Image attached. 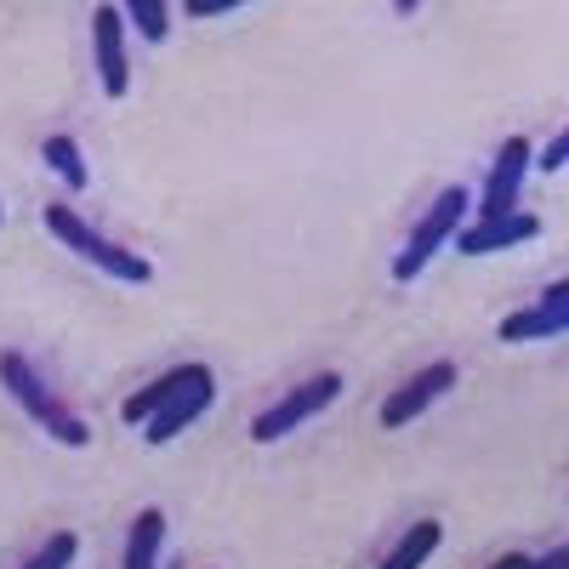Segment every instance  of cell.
I'll list each match as a JSON object with an SVG mask.
<instances>
[{
	"label": "cell",
	"instance_id": "6da1fadb",
	"mask_svg": "<svg viewBox=\"0 0 569 569\" xmlns=\"http://www.w3.org/2000/svg\"><path fill=\"white\" fill-rule=\"evenodd\" d=\"M0 388H7V393L23 405V416H29V421H40L58 445H69V450H86V445H91L86 416H80V410H69L52 388H46V376H40L23 353H12V348L0 353Z\"/></svg>",
	"mask_w": 569,
	"mask_h": 569
},
{
	"label": "cell",
	"instance_id": "7a4b0ae2",
	"mask_svg": "<svg viewBox=\"0 0 569 569\" xmlns=\"http://www.w3.org/2000/svg\"><path fill=\"white\" fill-rule=\"evenodd\" d=\"M40 222L58 233V246H69L74 257H86L91 268H103L109 279H120V284H149L154 279V268H149V257H137V251H126V246H114L109 233H98L74 206H46L40 211Z\"/></svg>",
	"mask_w": 569,
	"mask_h": 569
},
{
	"label": "cell",
	"instance_id": "3957f363",
	"mask_svg": "<svg viewBox=\"0 0 569 569\" xmlns=\"http://www.w3.org/2000/svg\"><path fill=\"white\" fill-rule=\"evenodd\" d=\"M467 206H472V200H467V188H445V194H439L433 206L421 211V222L410 228L405 251L393 257V279H399V284H410V279H416L427 262L439 257V246H450L456 233L467 228Z\"/></svg>",
	"mask_w": 569,
	"mask_h": 569
},
{
	"label": "cell",
	"instance_id": "277c9868",
	"mask_svg": "<svg viewBox=\"0 0 569 569\" xmlns=\"http://www.w3.org/2000/svg\"><path fill=\"white\" fill-rule=\"evenodd\" d=\"M337 393H342V376H337V370H319V376H308V382L284 388V393L251 421V439H257V445H279L284 433H297L302 421H313L325 405H337Z\"/></svg>",
	"mask_w": 569,
	"mask_h": 569
},
{
	"label": "cell",
	"instance_id": "5b68a950",
	"mask_svg": "<svg viewBox=\"0 0 569 569\" xmlns=\"http://www.w3.org/2000/svg\"><path fill=\"white\" fill-rule=\"evenodd\" d=\"M530 166H536L530 137H507L501 149H496L490 177H485V194H479V206H472V211H479V222H496V217H512L518 211V188H525Z\"/></svg>",
	"mask_w": 569,
	"mask_h": 569
},
{
	"label": "cell",
	"instance_id": "8992f818",
	"mask_svg": "<svg viewBox=\"0 0 569 569\" xmlns=\"http://www.w3.org/2000/svg\"><path fill=\"white\" fill-rule=\"evenodd\" d=\"M461 382V370H456V359H433L427 370H416L405 388H393L388 399H382V427L388 433H399V427H410L427 405H439L450 388Z\"/></svg>",
	"mask_w": 569,
	"mask_h": 569
},
{
	"label": "cell",
	"instance_id": "52a82bcc",
	"mask_svg": "<svg viewBox=\"0 0 569 569\" xmlns=\"http://www.w3.org/2000/svg\"><path fill=\"white\" fill-rule=\"evenodd\" d=\"M91 52H98L103 98H126V91H131V63H126V12L120 7H98V12H91Z\"/></svg>",
	"mask_w": 569,
	"mask_h": 569
},
{
	"label": "cell",
	"instance_id": "ba28073f",
	"mask_svg": "<svg viewBox=\"0 0 569 569\" xmlns=\"http://www.w3.org/2000/svg\"><path fill=\"white\" fill-rule=\"evenodd\" d=\"M200 382H211V365H177V370H166V376H154L149 388H137L126 405H120V416L131 421V427H142L149 416H160L171 399H182L188 388H200Z\"/></svg>",
	"mask_w": 569,
	"mask_h": 569
},
{
	"label": "cell",
	"instance_id": "9c48e42d",
	"mask_svg": "<svg viewBox=\"0 0 569 569\" xmlns=\"http://www.w3.org/2000/svg\"><path fill=\"white\" fill-rule=\"evenodd\" d=\"M541 233V217L530 211H512V217H496V222H472L456 233V251L467 257H490V251H512V246H530Z\"/></svg>",
	"mask_w": 569,
	"mask_h": 569
},
{
	"label": "cell",
	"instance_id": "30bf717a",
	"mask_svg": "<svg viewBox=\"0 0 569 569\" xmlns=\"http://www.w3.org/2000/svg\"><path fill=\"white\" fill-rule=\"evenodd\" d=\"M211 399H217V376H211V382H200V388H188V393H182V399H171L160 416L142 421V439H149V445H171V439L182 433V427H194V421L211 410Z\"/></svg>",
	"mask_w": 569,
	"mask_h": 569
},
{
	"label": "cell",
	"instance_id": "8fae6325",
	"mask_svg": "<svg viewBox=\"0 0 569 569\" xmlns=\"http://www.w3.org/2000/svg\"><path fill=\"white\" fill-rule=\"evenodd\" d=\"M439 541H445V525H439V518H421V525H410V530L393 541V552L376 563V569H421L427 558L439 552Z\"/></svg>",
	"mask_w": 569,
	"mask_h": 569
},
{
	"label": "cell",
	"instance_id": "7c38bea8",
	"mask_svg": "<svg viewBox=\"0 0 569 569\" xmlns=\"http://www.w3.org/2000/svg\"><path fill=\"white\" fill-rule=\"evenodd\" d=\"M160 541H166V512H160V507L137 512V518H131V536H126L120 569H154V563H160Z\"/></svg>",
	"mask_w": 569,
	"mask_h": 569
},
{
	"label": "cell",
	"instance_id": "4fadbf2b",
	"mask_svg": "<svg viewBox=\"0 0 569 569\" xmlns=\"http://www.w3.org/2000/svg\"><path fill=\"white\" fill-rule=\"evenodd\" d=\"M40 160L52 166V171L63 177V188H74V194H86V188H91L86 154H80V142H74L69 131H58V137H46V142H40Z\"/></svg>",
	"mask_w": 569,
	"mask_h": 569
},
{
	"label": "cell",
	"instance_id": "5bb4252c",
	"mask_svg": "<svg viewBox=\"0 0 569 569\" xmlns=\"http://www.w3.org/2000/svg\"><path fill=\"white\" fill-rule=\"evenodd\" d=\"M120 12H126V23L149 40V46H160V40L171 34V23H166L171 7H166V0H131V7H120Z\"/></svg>",
	"mask_w": 569,
	"mask_h": 569
},
{
	"label": "cell",
	"instance_id": "9a60e30c",
	"mask_svg": "<svg viewBox=\"0 0 569 569\" xmlns=\"http://www.w3.org/2000/svg\"><path fill=\"white\" fill-rule=\"evenodd\" d=\"M74 552H80V536H74V530H58V536H46L18 569H69Z\"/></svg>",
	"mask_w": 569,
	"mask_h": 569
},
{
	"label": "cell",
	"instance_id": "2e32d148",
	"mask_svg": "<svg viewBox=\"0 0 569 569\" xmlns=\"http://www.w3.org/2000/svg\"><path fill=\"white\" fill-rule=\"evenodd\" d=\"M536 166H541V171H563V166H569V126H563V131L547 142V149L536 154Z\"/></svg>",
	"mask_w": 569,
	"mask_h": 569
},
{
	"label": "cell",
	"instance_id": "e0dca14e",
	"mask_svg": "<svg viewBox=\"0 0 569 569\" xmlns=\"http://www.w3.org/2000/svg\"><path fill=\"white\" fill-rule=\"evenodd\" d=\"M182 12L188 18H233V12H240V0H188Z\"/></svg>",
	"mask_w": 569,
	"mask_h": 569
},
{
	"label": "cell",
	"instance_id": "ac0fdd59",
	"mask_svg": "<svg viewBox=\"0 0 569 569\" xmlns=\"http://www.w3.org/2000/svg\"><path fill=\"white\" fill-rule=\"evenodd\" d=\"M530 569H569V541H558L552 552H541V558H530Z\"/></svg>",
	"mask_w": 569,
	"mask_h": 569
},
{
	"label": "cell",
	"instance_id": "d6986e66",
	"mask_svg": "<svg viewBox=\"0 0 569 569\" xmlns=\"http://www.w3.org/2000/svg\"><path fill=\"white\" fill-rule=\"evenodd\" d=\"M541 308H569V279H558V284H552V291L541 297Z\"/></svg>",
	"mask_w": 569,
	"mask_h": 569
},
{
	"label": "cell",
	"instance_id": "ffe728a7",
	"mask_svg": "<svg viewBox=\"0 0 569 569\" xmlns=\"http://www.w3.org/2000/svg\"><path fill=\"white\" fill-rule=\"evenodd\" d=\"M490 569H530V558H525V552H501Z\"/></svg>",
	"mask_w": 569,
	"mask_h": 569
},
{
	"label": "cell",
	"instance_id": "44dd1931",
	"mask_svg": "<svg viewBox=\"0 0 569 569\" xmlns=\"http://www.w3.org/2000/svg\"><path fill=\"white\" fill-rule=\"evenodd\" d=\"M0 217H7V211H0Z\"/></svg>",
	"mask_w": 569,
	"mask_h": 569
}]
</instances>
